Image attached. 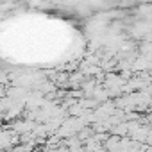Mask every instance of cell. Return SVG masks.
<instances>
[]
</instances>
